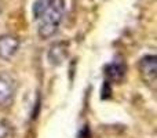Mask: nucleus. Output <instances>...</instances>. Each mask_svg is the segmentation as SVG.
Returning <instances> with one entry per match:
<instances>
[{
	"mask_svg": "<svg viewBox=\"0 0 157 138\" xmlns=\"http://www.w3.org/2000/svg\"><path fill=\"white\" fill-rule=\"evenodd\" d=\"M63 2L62 0H52L50 7L43 13L39 21V35L43 39H48L57 33L63 17Z\"/></svg>",
	"mask_w": 157,
	"mask_h": 138,
	"instance_id": "1",
	"label": "nucleus"
},
{
	"mask_svg": "<svg viewBox=\"0 0 157 138\" xmlns=\"http://www.w3.org/2000/svg\"><path fill=\"white\" fill-rule=\"evenodd\" d=\"M19 49V40L13 35L0 36V58L2 60H10L15 55Z\"/></svg>",
	"mask_w": 157,
	"mask_h": 138,
	"instance_id": "2",
	"label": "nucleus"
},
{
	"mask_svg": "<svg viewBox=\"0 0 157 138\" xmlns=\"http://www.w3.org/2000/svg\"><path fill=\"white\" fill-rule=\"evenodd\" d=\"M15 91V84L10 75L0 73V105H6L11 101Z\"/></svg>",
	"mask_w": 157,
	"mask_h": 138,
	"instance_id": "3",
	"label": "nucleus"
},
{
	"mask_svg": "<svg viewBox=\"0 0 157 138\" xmlns=\"http://www.w3.org/2000/svg\"><path fill=\"white\" fill-rule=\"evenodd\" d=\"M141 72L145 76V79H149V80H156V55H146L141 60Z\"/></svg>",
	"mask_w": 157,
	"mask_h": 138,
	"instance_id": "4",
	"label": "nucleus"
},
{
	"mask_svg": "<svg viewBox=\"0 0 157 138\" xmlns=\"http://www.w3.org/2000/svg\"><path fill=\"white\" fill-rule=\"evenodd\" d=\"M66 58V47L63 43H57L50 49L48 51V61L52 65H59L61 62H63V60Z\"/></svg>",
	"mask_w": 157,
	"mask_h": 138,
	"instance_id": "5",
	"label": "nucleus"
},
{
	"mask_svg": "<svg viewBox=\"0 0 157 138\" xmlns=\"http://www.w3.org/2000/svg\"><path fill=\"white\" fill-rule=\"evenodd\" d=\"M105 73L109 77V80L120 81V80H123V77L125 75V66L121 62H112L109 65H106Z\"/></svg>",
	"mask_w": 157,
	"mask_h": 138,
	"instance_id": "6",
	"label": "nucleus"
},
{
	"mask_svg": "<svg viewBox=\"0 0 157 138\" xmlns=\"http://www.w3.org/2000/svg\"><path fill=\"white\" fill-rule=\"evenodd\" d=\"M52 3V0H36L33 3V7H32V11H33V17L36 19H39L43 13L50 7V4Z\"/></svg>",
	"mask_w": 157,
	"mask_h": 138,
	"instance_id": "7",
	"label": "nucleus"
},
{
	"mask_svg": "<svg viewBox=\"0 0 157 138\" xmlns=\"http://www.w3.org/2000/svg\"><path fill=\"white\" fill-rule=\"evenodd\" d=\"M109 97H110V84H109V81H105L102 86V91H101V98L108 100Z\"/></svg>",
	"mask_w": 157,
	"mask_h": 138,
	"instance_id": "8",
	"label": "nucleus"
},
{
	"mask_svg": "<svg viewBox=\"0 0 157 138\" xmlns=\"http://www.w3.org/2000/svg\"><path fill=\"white\" fill-rule=\"evenodd\" d=\"M8 136V126L3 120H0V138H6Z\"/></svg>",
	"mask_w": 157,
	"mask_h": 138,
	"instance_id": "9",
	"label": "nucleus"
}]
</instances>
